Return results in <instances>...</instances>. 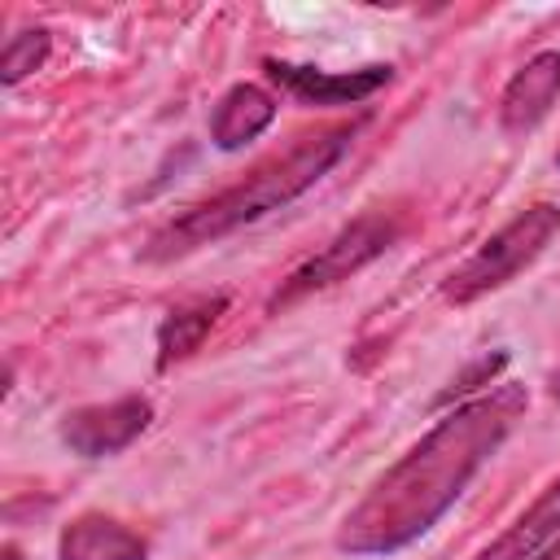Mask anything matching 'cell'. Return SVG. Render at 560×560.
Returning <instances> with one entry per match:
<instances>
[{"label":"cell","mask_w":560,"mask_h":560,"mask_svg":"<svg viewBox=\"0 0 560 560\" xmlns=\"http://www.w3.org/2000/svg\"><path fill=\"white\" fill-rule=\"evenodd\" d=\"M529 560H560V534H556V538H551L547 547H538V551H534Z\"/></svg>","instance_id":"14"},{"label":"cell","mask_w":560,"mask_h":560,"mask_svg":"<svg viewBox=\"0 0 560 560\" xmlns=\"http://www.w3.org/2000/svg\"><path fill=\"white\" fill-rule=\"evenodd\" d=\"M556 162H560V153H556Z\"/></svg>","instance_id":"17"},{"label":"cell","mask_w":560,"mask_h":560,"mask_svg":"<svg viewBox=\"0 0 560 560\" xmlns=\"http://www.w3.org/2000/svg\"><path fill=\"white\" fill-rule=\"evenodd\" d=\"M551 398H560V368L551 372Z\"/></svg>","instance_id":"15"},{"label":"cell","mask_w":560,"mask_h":560,"mask_svg":"<svg viewBox=\"0 0 560 560\" xmlns=\"http://www.w3.org/2000/svg\"><path fill=\"white\" fill-rule=\"evenodd\" d=\"M57 556L61 560H144L149 542L136 529H127L122 521H114V516L83 512L61 529Z\"/></svg>","instance_id":"8"},{"label":"cell","mask_w":560,"mask_h":560,"mask_svg":"<svg viewBox=\"0 0 560 560\" xmlns=\"http://www.w3.org/2000/svg\"><path fill=\"white\" fill-rule=\"evenodd\" d=\"M560 534V481H551L516 521L512 529H503L486 551H477L472 560H529L538 547H547Z\"/></svg>","instance_id":"11"},{"label":"cell","mask_w":560,"mask_h":560,"mask_svg":"<svg viewBox=\"0 0 560 560\" xmlns=\"http://www.w3.org/2000/svg\"><path fill=\"white\" fill-rule=\"evenodd\" d=\"M398 236H402V214H398V210H368V214H359V219L346 223L324 249H315L306 262H298V267L280 280V289L271 293L267 311L276 315V311H284V306L311 298L315 289H328V284H337V280H346V276H354V271H363V267H368L372 258H381Z\"/></svg>","instance_id":"4"},{"label":"cell","mask_w":560,"mask_h":560,"mask_svg":"<svg viewBox=\"0 0 560 560\" xmlns=\"http://www.w3.org/2000/svg\"><path fill=\"white\" fill-rule=\"evenodd\" d=\"M153 420V402L140 394H122L114 402H88L74 407L61 420V442L83 459H105L127 451Z\"/></svg>","instance_id":"5"},{"label":"cell","mask_w":560,"mask_h":560,"mask_svg":"<svg viewBox=\"0 0 560 560\" xmlns=\"http://www.w3.org/2000/svg\"><path fill=\"white\" fill-rule=\"evenodd\" d=\"M223 311H228L223 293H206V298H188V302L171 306L166 319L158 324V368L166 372L171 363H179L192 350H201V341L210 337V328L219 324Z\"/></svg>","instance_id":"10"},{"label":"cell","mask_w":560,"mask_h":560,"mask_svg":"<svg viewBox=\"0 0 560 560\" xmlns=\"http://www.w3.org/2000/svg\"><path fill=\"white\" fill-rule=\"evenodd\" d=\"M560 232V206L551 201H534L521 214H512L494 236H486L446 280H442V298L455 306H468L503 284H512Z\"/></svg>","instance_id":"3"},{"label":"cell","mask_w":560,"mask_h":560,"mask_svg":"<svg viewBox=\"0 0 560 560\" xmlns=\"http://www.w3.org/2000/svg\"><path fill=\"white\" fill-rule=\"evenodd\" d=\"M529 398L521 385H494L446 411L372 490L346 512L337 547L350 556H389L438 525V516L468 490L477 468L503 446L525 416Z\"/></svg>","instance_id":"1"},{"label":"cell","mask_w":560,"mask_h":560,"mask_svg":"<svg viewBox=\"0 0 560 560\" xmlns=\"http://www.w3.org/2000/svg\"><path fill=\"white\" fill-rule=\"evenodd\" d=\"M4 560H18V547H13V542L4 547Z\"/></svg>","instance_id":"16"},{"label":"cell","mask_w":560,"mask_h":560,"mask_svg":"<svg viewBox=\"0 0 560 560\" xmlns=\"http://www.w3.org/2000/svg\"><path fill=\"white\" fill-rule=\"evenodd\" d=\"M262 70L289 92L298 96L302 105H359L368 101L372 92H381L389 79H394V66H363V70H319V66H298V61H280V57H267Z\"/></svg>","instance_id":"6"},{"label":"cell","mask_w":560,"mask_h":560,"mask_svg":"<svg viewBox=\"0 0 560 560\" xmlns=\"http://www.w3.org/2000/svg\"><path fill=\"white\" fill-rule=\"evenodd\" d=\"M48 48H52V39H48V31H44V26L13 35V39L4 44V52H0V83H4V88L22 83L31 70H39V66H44Z\"/></svg>","instance_id":"12"},{"label":"cell","mask_w":560,"mask_h":560,"mask_svg":"<svg viewBox=\"0 0 560 560\" xmlns=\"http://www.w3.org/2000/svg\"><path fill=\"white\" fill-rule=\"evenodd\" d=\"M350 140H354V127H328V131L302 136V140H298L293 149H284L280 158L254 166L241 184H232V188L214 192L210 201H201V206L175 214L171 223H162V228L149 236V245L140 249V258H144V262L184 258V254H192V249H201V245H214V241H223L228 232H236V228H245V223H254V219H262V214H271V210H280V206L298 201L306 188H315V184L341 162V153L350 149Z\"/></svg>","instance_id":"2"},{"label":"cell","mask_w":560,"mask_h":560,"mask_svg":"<svg viewBox=\"0 0 560 560\" xmlns=\"http://www.w3.org/2000/svg\"><path fill=\"white\" fill-rule=\"evenodd\" d=\"M508 368V354L499 350V354H486V359H477L468 372H459L455 381H451V389L438 398V402H455V394H472V389H481V385H490L499 372Z\"/></svg>","instance_id":"13"},{"label":"cell","mask_w":560,"mask_h":560,"mask_svg":"<svg viewBox=\"0 0 560 560\" xmlns=\"http://www.w3.org/2000/svg\"><path fill=\"white\" fill-rule=\"evenodd\" d=\"M556 96H560V52H556V48H542V52H534V57L508 79V88H503V96H499V127H503L508 136L534 131V127L551 114Z\"/></svg>","instance_id":"7"},{"label":"cell","mask_w":560,"mask_h":560,"mask_svg":"<svg viewBox=\"0 0 560 560\" xmlns=\"http://www.w3.org/2000/svg\"><path fill=\"white\" fill-rule=\"evenodd\" d=\"M271 118H276V96L258 83H236L210 109V140L232 153V149L258 140L271 127Z\"/></svg>","instance_id":"9"}]
</instances>
